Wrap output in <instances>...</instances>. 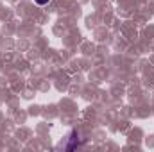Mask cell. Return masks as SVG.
<instances>
[{"mask_svg": "<svg viewBox=\"0 0 154 152\" xmlns=\"http://www.w3.org/2000/svg\"><path fill=\"white\" fill-rule=\"evenodd\" d=\"M34 2H36L38 5H45V4H48L50 0H34Z\"/></svg>", "mask_w": 154, "mask_h": 152, "instance_id": "cell-1", "label": "cell"}]
</instances>
